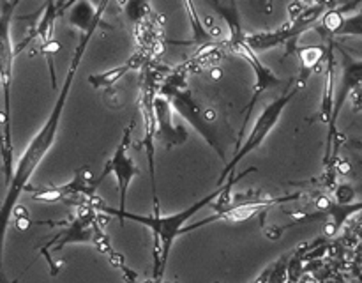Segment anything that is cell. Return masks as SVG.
<instances>
[{"label":"cell","instance_id":"cell-1","mask_svg":"<svg viewBox=\"0 0 362 283\" xmlns=\"http://www.w3.org/2000/svg\"><path fill=\"white\" fill-rule=\"evenodd\" d=\"M99 27H103V20H98L90 28H87V30L80 34V41H78L76 48H74L73 57H71L66 78H64V83L60 85L59 96H57L55 103H53L52 112L48 113L45 124L39 127L37 133H35L34 137H32V140L28 142L25 151L21 152L16 165H14L13 177H11V180L7 183V193L6 197H4L2 204H0V283L20 282V278L11 282L6 275V269H4V246H6L7 229H9L11 219H13L14 211H16V205L21 193L30 187L28 183H30V179L34 177V173L37 172L42 159L48 156V152L52 151V147L55 145L57 134H59L60 131V122H62L64 117V110H66L67 99H69L71 88H73L74 83V78H76L78 69H80V64L81 60H83L85 52H87L88 42L92 41V37H94L95 30H98Z\"/></svg>","mask_w":362,"mask_h":283},{"label":"cell","instance_id":"cell-2","mask_svg":"<svg viewBox=\"0 0 362 283\" xmlns=\"http://www.w3.org/2000/svg\"><path fill=\"white\" fill-rule=\"evenodd\" d=\"M237 177H232L228 183H225L223 186H218L216 190H212L211 193L205 195V197L198 198L194 204H191L189 207L184 209V211L173 212V214L161 216V214H151V216H140L133 214V212L127 211H119V209H110V207H94L98 212H105V214L117 216L120 219H129V221H136L140 225L147 226L152 232L154 237V282L161 283L163 276H165L166 262H168L170 251H172L173 243L179 236H182L186 232V223L193 218L197 212H200L202 209H205L207 205L214 204L219 197H228L230 187L232 183Z\"/></svg>","mask_w":362,"mask_h":283},{"label":"cell","instance_id":"cell-3","mask_svg":"<svg viewBox=\"0 0 362 283\" xmlns=\"http://www.w3.org/2000/svg\"><path fill=\"white\" fill-rule=\"evenodd\" d=\"M209 7L216 11L219 16L225 20L226 27H228V45L230 48L233 50L235 53H239L240 59L246 60L247 66L251 67L255 74V91L253 96H251L250 103L246 106V117H244L243 122V129L239 133V145H240V138H243L244 129L247 127L251 120V113H253L255 105L258 103V99L269 91V88H276L281 85V80L274 74V71L271 67L265 66L262 62V59L258 57V53L247 45L246 41V32L243 30V21H240V14H239V7H237L235 2H209Z\"/></svg>","mask_w":362,"mask_h":283},{"label":"cell","instance_id":"cell-4","mask_svg":"<svg viewBox=\"0 0 362 283\" xmlns=\"http://www.w3.org/2000/svg\"><path fill=\"white\" fill-rule=\"evenodd\" d=\"M158 94L163 96L165 99H168L177 115H179L180 119L186 120V122L204 138L205 144H207L212 151L218 152L219 158H226L225 147H223V142L219 140L218 129H216L214 124L205 117L200 103L194 99L193 88H191L189 81H187L186 67L180 66L179 69H173L172 73H168V76L159 83Z\"/></svg>","mask_w":362,"mask_h":283},{"label":"cell","instance_id":"cell-5","mask_svg":"<svg viewBox=\"0 0 362 283\" xmlns=\"http://www.w3.org/2000/svg\"><path fill=\"white\" fill-rule=\"evenodd\" d=\"M334 6L331 4H290L288 6V21L285 25L272 30H260L246 34V41L251 48L257 53L267 52V50H274L278 46H286V55L288 53H296L299 48L300 35L308 32L310 28L318 27L324 16L327 14L329 9Z\"/></svg>","mask_w":362,"mask_h":283},{"label":"cell","instance_id":"cell-6","mask_svg":"<svg viewBox=\"0 0 362 283\" xmlns=\"http://www.w3.org/2000/svg\"><path fill=\"white\" fill-rule=\"evenodd\" d=\"M300 88L303 87L297 83V80H293L292 83L286 85L285 92H283L281 96H278V98L272 99L269 105L264 106V110L260 112V115H258L257 120L253 122V127H251V131H250V134L246 137V140H244L243 144L237 147V151L233 152V156L230 158V161L226 163L225 168H223L221 173H219L218 186H223L226 179L228 180L232 179L233 170L237 168V165H239V163L243 161L246 156H250L251 152L257 151V149L260 147L265 140H267L269 134L272 133V129H274V127L278 126L279 120H281L286 106L292 103V99H296V96L299 94Z\"/></svg>","mask_w":362,"mask_h":283},{"label":"cell","instance_id":"cell-7","mask_svg":"<svg viewBox=\"0 0 362 283\" xmlns=\"http://www.w3.org/2000/svg\"><path fill=\"white\" fill-rule=\"evenodd\" d=\"M95 209H85V214H80L78 218H74L59 236L53 237L52 241L45 244L41 248V255H45L48 258L49 265H52V275H57V269L53 265L52 255L49 251H59L62 250L64 246L67 244H74V243H90L95 244L106 257H110V260H113L117 264V260H120L119 255L112 250L110 243L106 241V236L103 233L101 226L99 223L95 221Z\"/></svg>","mask_w":362,"mask_h":283},{"label":"cell","instance_id":"cell-8","mask_svg":"<svg viewBox=\"0 0 362 283\" xmlns=\"http://www.w3.org/2000/svg\"><path fill=\"white\" fill-rule=\"evenodd\" d=\"M18 2H0V87L4 92V119H6V145L13 156V133H11V87H13V67L16 50L11 37L14 9Z\"/></svg>","mask_w":362,"mask_h":283},{"label":"cell","instance_id":"cell-9","mask_svg":"<svg viewBox=\"0 0 362 283\" xmlns=\"http://www.w3.org/2000/svg\"><path fill=\"white\" fill-rule=\"evenodd\" d=\"M336 52L339 53V80L336 81V92H334V106H332V117L331 122H329V134H327V158L325 163L331 158V147L332 142L336 138V124H338L339 115H341V110L345 106V103L349 101L350 96L362 87V59H356L354 55H350L341 45L336 42Z\"/></svg>","mask_w":362,"mask_h":283},{"label":"cell","instance_id":"cell-10","mask_svg":"<svg viewBox=\"0 0 362 283\" xmlns=\"http://www.w3.org/2000/svg\"><path fill=\"white\" fill-rule=\"evenodd\" d=\"M133 126L134 120L129 124V126L124 129L122 138H120L119 145L115 147L113 154L106 159L105 168H103L101 175L94 180L95 187L110 175L113 173L117 180V187H119V211H126V200H127V193H129L131 183L140 175V168L134 163L133 156H131V134H133Z\"/></svg>","mask_w":362,"mask_h":283},{"label":"cell","instance_id":"cell-11","mask_svg":"<svg viewBox=\"0 0 362 283\" xmlns=\"http://www.w3.org/2000/svg\"><path fill=\"white\" fill-rule=\"evenodd\" d=\"M175 110L170 105L168 99L163 96L154 98V117H156V138L165 145L166 149H173L177 145H184L189 138L186 127L175 122L173 117Z\"/></svg>","mask_w":362,"mask_h":283},{"label":"cell","instance_id":"cell-12","mask_svg":"<svg viewBox=\"0 0 362 283\" xmlns=\"http://www.w3.org/2000/svg\"><path fill=\"white\" fill-rule=\"evenodd\" d=\"M147 62L148 57L145 55L144 52H140V50H136V52H134L126 62L120 64V66L105 71V73L90 74V76H88V83L94 88H112L113 85L119 83L120 78H122L124 74L131 73V71L145 69V67H147Z\"/></svg>","mask_w":362,"mask_h":283},{"label":"cell","instance_id":"cell-13","mask_svg":"<svg viewBox=\"0 0 362 283\" xmlns=\"http://www.w3.org/2000/svg\"><path fill=\"white\" fill-rule=\"evenodd\" d=\"M106 6H108L106 2H101L98 7L94 4L87 2V0H83V2H74L69 7V25L78 28L81 34L87 28H90L95 21L101 20L103 11L106 9Z\"/></svg>","mask_w":362,"mask_h":283},{"label":"cell","instance_id":"cell-14","mask_svg":"<svg viewBox=\"0 0 362 283\" xmlns=\"http://www.w3.org/2000/svg\"><path fill=\"white\" fill-rule=\"evenodd\" d=\"M296 53L299 55V60H300V73L296 80L300 87H304L308 78H310V74L317 69L320 60L324 59L325 48L324 46H304V48H300L299 46V48L296 50Z\"/></svg>","mask_w":362,"mask_h":283},{"label":"cell","instance_id":"cell-15","mask_svg":"<svg viewBox=\"0 0 362 283\" xmlns=\"http://www.w3.org/2000/svg\"><path fill=\"white\" fill-rule=\"evenodd\" d=\"M350 99H352L354 110H357V112H362V87L357 88V91L354 92L352 96H350Z\"/></svg>","mask_w":362,"mask_h":283},{"label":"cell","instance_id":"cell-16","mask_svg":"<svg viewBox=\"0 0 362 283\" xmlns=\"http://www.w3.org/2000/svg\"><path fill=\"white\" fill-rule=\"evenodd\" d=\"M346 145H349L350 149H354V151L362 152V137L349 138V140H346Z\"/></svg>","mask_w":362,"mask_h":283}]
</instances>
